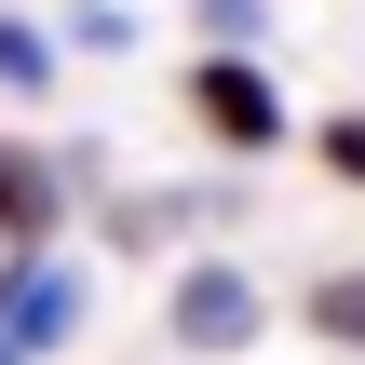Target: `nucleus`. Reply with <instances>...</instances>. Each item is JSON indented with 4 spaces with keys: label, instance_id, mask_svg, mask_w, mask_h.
<instances>
[{
    "label": "nucleus",
    "instance_id": "nucleus-1",
    "mask_svg": "<svg viewBox=\"0 0 365 365\" xmlns=\"http://www.w3.org/2000/svg\"><path fill=\"white\" fill-rule=\"evenodd\" d=\"M190 122H203L230 163H271V149H284V95H271L257 54H190Z\"/></svg>",
    "mask_w": 365,
    "mask_h": 365
},
{
    "label": "nucleus",
    "instance_id": "nucleus-2",
    "mask_svg": "<svg viewBox=\"0 0 365 365\" xmlns=\"http://www.w3.org/2000/svg\"><path fill=\"white\" fill-rule=\"evenodd\" d=\"M81 312H95V271H68L54 244L41 257H0V339L41 365V352H68L81 339Z\"/></svg>",
    "mask_w": 365,
    "mask_h": 365
},
{
    "label": "nucleus",
    "instance_id": "nucleus-3",
    "mask_svg": "<svg viewBox=\"0 0 365 365\" xmlns=\"http://www.w3.org/2000/svg\"><path fill=\"white\" fill-rule=\"evenodd\" d=\"M271 312H257V284L230 271V257H176V284H163V339L176 352H244Z\"/></svg>",
    "mask_w": 365,
    "mask_h": 365
},
{
    "label": "nucleus",
    "instance_id": "nucleus-4",
    "mask_svg": "<svg viewBox=\"0 0 365 365\" xmlns=\"http://www.w3.org/2000/svg\"><path fill=\"white\" fill-rule=\"evenodd\" d=\"M68 203H81V163H68V149L0 135V257H41V244L68 230Z\"/></svg>",
    "mask_w": 365,
    "mask_h": 365
},
{
    "label": "nucleus",
    "instance_id": "nucleus-5",
    "mask_svg": "<svg viewBox=\"0 0 365 365\" xmlns=\"http://www.w3.org/2000/svg\"><path fill=\"white\" fill-rule=\"evenodd\" d=\"M298 325H312L325 352H365V257H352V271H325V284L298 298Z\"/></svg>",
    "mask_w": 365,
    "mask_h": 365
},
{
    "label": "nucleus",
    "instance_id": "nucleus-6",
    "mask_svg": "<svg viewBox=\"0 0 365 365\" xmlns=\"http://www.w3.org/2000/svg\"><path fill=\"white\" fill-rule=\"evenodd\" d=\"M54 27H27V14H0V95H54Z\"/></svg>",
    "mask_w": 365,
    "mask_h": 365
},
{
    "label": "nucleus",
    "instance_id": "nucleus-7",
    "mask_svg": "<svg viewBox=\"0 0 365 365\" xmlns=\"http://www.w3.org/2000/svg\"><path fill=\"white\" fill-rule=\"evenodd\" d=\"M190 27H203V54H257L271 41V0H190Z\"/></svg>",
    "mask_w": 365,
    "mask_h": 365
},
{
    "label": "nucleus",
    "instance_id": "nucleus-8",
    "mask_svg": "<svg viewBox=\"0 0 365 365\" xmlns=\"http://www.w3.org/2000/svg\"><path fill=\"white\" fill-rule=\"evenodd\" d=\"M312 163H325L339 190H365V108H325V122H312Z\"/></svg>",
    "mask_w": 365,
    "mask_h": 365
},
{
    "label": "nucleus",
    "instance_id": "nucleus-9",
    "mask_svg": "<svg viewBox=\"0 0 365 365\" xmlns=\"http://www.w3.org/2000/svg\"><path fill=\"white\" fill-rule=\"evenodd\" d=\"M122 27H135V14H122V0H68V41H95V54H108V41H122Z\"/></svg>",
    "mask_w": 365,
    "mask_h": 365
},
{
    "label": "nucleus",
    "instance_id": "nucleus-10",
    "mask_svg": "<svg viewBox=\"0 0 365 365\" xmlns=\"http://www.w3.org/2000/svg\"><path fill=\"white\" fill-rule=\"evenodd\" d=\"M0 365H27V352H14V339H0Z\"/></svg>",
    "mask_w": 365,
    "mask_h": 365
}]
</instances>
